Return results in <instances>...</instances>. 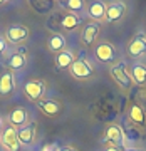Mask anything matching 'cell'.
<instances>
[{
  "label": "cell",
  "instance_id": "obj_20",
  "mask_svg": "<svg viewBox=\"0 0 146 151\" xmlns=\"http://www.w3.org/2000/svg\"><path fill=\"white\" fill-rule=\"evenodd\" d=\"M133 79L140 86H143L146 82V65L145 64H136L133 67Z\"/></svg>",
  "mask_w": 146,
  "mask_h": 151
},
{
  "label": "cell",
  "instance_id": "obj_21",
  "mask_svg": "<svg viewBox=\"0 0 146 151\" xmlns=\"http://www.w3.org/2000/svg\"><path fill=\"white\" fill-rule=\"evenodd\" d=\"M7 65L10 67V69H22L24 65H25V57L20 54V52H15V54H12L7 60Z\"/></svg>",
  "mask_w": 146,
  "mask_h": 151
},
{
  "label": "cell",
  "instance_id": "obj_23",
  "mask_svg": "<svg viewBox=\"0 0 146 151\" xmlns=\"http://www.w3.org/2000/svg\"><path fill=\"white\" fill-rule=\"evenodd\" d=\"M52 5H54L52 2H30V7H34V9L37 12H40V14H42V12H47L49 9H52Z\"/></svg>",
  "mask_w": 146,
  "mask_h": 151
},
{
  "label": "cell",
  "instance_id": "obj_7",
  "mask_svg": "<svg viewBox=\"0 0 146 151\" xmlns=\"http://www.w3.org/2000/svg\"><path fill=\"white\" fill-rule=\"evenodd\" d=\"M145 52H146V37L141 34V35L134 37L129 42V45H128V54L131 57H138V55L145 54Z\"/></svg>",
  "mask_w": 146,
  "mask_h": 151
},
{
  "label": "cell",
  "instance_id": "obj_18",
  "mask_svg": "<svg viewBox=\"0 0 146 151\" xmlns=\"http://www.w3.org/2000/svg\"><path fill=\"white\" fill-rule=\"evenodd\" d=\"M81 24V19L76 15V14H65L62 17V20H60V25L65 29V30H74Z\"/></svg>",
  "mask_w": 146,
  "mask_h": 151
},
{
  "label": "cell",
  "instance_id": "obj_9",
  "mask_svg": "<svg viewBox=\"0 0 146 151\" xmlns=\"http://www.w3.org/2000/svg\"><path fill=\"white\" fill-rule=\"evenodd\" d=\"M106 139L109 143H113L114 146L116 145H121L124 141V134H123V129L119 128L118 124H109L106 128Z\"/></svg>",
  "mask_w": 146,
  "mask_h": 151
},
{
  "label": "cell",
  "instance_id": "obj_3",
  "mask_svg": "<svg viewBox=\"0 0 146 151\" xmlns=\"http://www.w3.org/2000/svg\"><path fill=\"white\" fill-rule=\"evenodd\" d=\"M44 91H45L44 82L37 81V79L27 81L24 84V92H25V96H27L30 101H39V99L44 96Z\"/></svg>",
  "mask_w": 146,
  "mask_h": 151
},
{
  "label": "cell",
  "instance_id": "obj_6",
  "mask_svg": "<svg viewBox=\"0 0 146 151\" xmlns=\"http://www.w3.org/2000/svg\"><path fill=\"white\" fill-rule=\"evenodd\" d=\"M126 14V5L123 2H113V4H109L108 9H106V20L108 22H116L119 20L121 17Z\"/></svg>",
  "mask_w": 146,
  "mask_h": 151
},
{
  "label": "cell",
  "instance_id": "obj_8",
  "mask_svg": "<svg viewBox=\"0 0 146 151\" xmlns=\"http://www.w3.org/2000/svg\"><path fill=\"white\" fill-rule=\"evenodd\" d=\"M27 37H29V30L24 25H14V27H10L7 30V39L14 44L22 42V40H25Z\"/></svg>",
  "mask_w": 146,
  "mask_h": 151
},
{
  "label": "cell",
  "instance_id": "obj_14",
  "mask_svg": "<svg viewBox=\"0 0 146 151\" xmlns=\"http://www.w3.org/2000/svg\"><path fill=\"white\" fill-rule=\"evenodd\" d=\"M72 62H74V55L69 50H62V52H59L55 55V65L59 69H69L72 65Z\"/></svg>",
  "mask_w": 146,
  "mask_h": 151
},
{
  "label": "cell",
  "instance_id": "obj_11",
  "mask_svg": "<svg viewBox=\"0 0 146 151\" xmlns=\"http://www.w3.org/2000/svg\"><path fill=\"white\" fill-rule=\"evenodd\" d=\"M97 34H99V24L89 22L86 27H84V30H82V42L86 44V45H91L96 40Z\"/></svg>",
  "mask_w": 146,
  "mask_h": 151
},
{
  "label": "cell",
  "instance_id": "obj_10",
  "mask_svg": "<svg viewBox=\"0 0 146 151\" xmlns=\"http://www.w3.org/2000/svg\"><path fill=\"white\" fill-rule=\"evenodd\" d=\"M106 9H108V5L104 2H92L87 7V14L92 20H103L106 17Z\"/></svg>",
  "mask_w": 146,
  "mask_h": 151
},
{
  "label": "cell",
  "instance_id": "obj_19",
  "mask_svg": "<svg viewBox=\"0 0 146 151\" xmlns=\"http://www.w3.org/2000/svg\"><path fill=\"white\" fill-rule=\"evenodd\" d=\"M60 7H64L70 14H79L86 9V4L82 0H67V2H60Z\"/></svg>",
  "mask_w": 146,
  "mask_h": 151
},
{
  "label": "cell",
  "instance_id": "obj_26",
  "mask_svg": "<svg viewBox=\"0 0 146 151\" xmlns=\"http://www.w3.org/2000/svg\"><path fill=\"white\" fill-rule=\"evenodd\" d=\"M106 151H119V148L118 146H111V148H108Z\"/></svg>",
  "mask_w": 146,
  "mask_h": 151
},
{
  "label": "cell",
  "instance_id": "obj_25",
  "mask_svg": "<svg viewBox=\"0 0 146 151\" xmlns=\"http://www.w3.org/2000/svg\"><path fill=\"white\" fill-rule=\"evenodd\" d=\"M60 151H77L76 148H70V146H67V148H62Z\"/></svg>",
  "mask_w": 146,
  "mask_h": 151
},
{
  "label": "cell",
  "instance_id": "obj_22",
  "mask_svg": "<svg viewBox=\"0 0 146 151\" xmlns=\"http://www.w3.org/2000/svg\"><path fill=\"white\" fill-rule=\"evenodd\" d=\"M129 118L133 123L136 124H145V113H143V109L138 106V104H133L129 109Z\"/></svg>",
  "mask_w": 146,
  "mask_h": 151
},
{
  "label": "cell",
  "instance_id": "obj_17",
  "mask_svg": "<svg viewBox=\"0 0 146 151\" xmlns=\"http://www.w3.org/2000/svg\"><path fill=\"white\" fill-rule=\"evenodd\" d=\"M65 47V37L64 35H60V34H54L52 37L49 39V49L52 50V52H62Z\"/></svg>",
  "mask_w": 146,
  "mask_h": 151
},
{
  "label": "cell",
  "instance_id": "obj_16",
  "mask_svg": "<svg viewBox=\"0 0 146 151\" xmlns=\"http://www.w3.org/2000/svg\"><path fill=\"white\" fill-rule=\"evenodd\" d=\"M9 121H10L12 126H22V124L27 121V111L22 108H15L9 116Z\"/></svg>",
  "mask_w": 146,
  "mask_h": 151
},
{
  "label": "cell",
  "instance_id": "obj_27",
  "mask_svg": "<svg viewBox=\"0 0 146 151\" xmlns=\"http://www.w3.org/2000/svg\"><path fill=\"white\" fill-rule=\"evenodd\" d=\"M124 151H140V150H124Z\"/></svg>",
  "mask_w": 146,
  "mask_h": 151
},
{
  "label": "cell",
  "instance_id": "obj_2",
  "mask_svg": "<svg viewBox=\"0 0 146 151\" xmlns=\"http://www.w3.org/2000/svg\"><path fill=\"white\" fill-rule=\"evenodd\" d=\"M70 74L77 77V79H89L92 74H94V69L91 67V64L84 59H79V60H74L72 65L69 67Z\"/></svg>",
  "mask_w": 146,
  "mask_h": 151
},
{
  "label": "cell",
  "instance_id": "obj_15",
  "mask_svg": "<svg viewBox=\"0 0 146 151\" xmlns=\"http://www.w3.org/2000/svg\"><path fill=\"white\" fill-rule=\"evenodd\" d=\"M39 108L42 111L44 114H47V116H57L60 113V104L55 103V101H40L39 103Z\"/></svg>",
  "mask_w": 146,
  "mask_h": 151
},
{
  "label": "cell",
  "instance_id": "obj_13",
  "mask_svg": "<svg viewBox=\"0 0 146 151\" xmlns=\"http://www.w3.org/2000/svg\"><path fill=\"white\" fill-rule=\"evenodd\" d=\"M15 87V81H14V76L10 72H5L0 77V96H9Z\"/></svg>",
  "mask_w": 146,
  "mask_h": 151
},
{
  "label": "cell",
  "instance_id": "obj_28",
  "mask_svg": "<svg viewBox=\"0 0 146 151\" xmlns=\"http://www.w3.org/2000/svg\"><path fill=\"white\" fill-rule=\"evenodd\" d=\"M0 129H2V121H0Z\"/></svg>",
  "mask_w": 146,
  "mask_h": 151
},
{
  "label": "cell",
  "instance_id": "obj_24",
  "mask_svg": "<svg viewBox=\"0 0 146 151\" xmlns=\"http://www.w3.org/2000/svg\"><path fill=\"white\" fill-rule=\"evenodd\" d=\"M4 49H5V40H4V39H0V54L4 52Z\"/></svg>",
  "mask_w": 146,
  "mask_h": 151
},
{
  "label": "cell",
  "instance_id": "obj_12",
  "mask_svg": "<svg viewBox=\"0 0 146 151\" xmlns=\"http://www.w3.org/2000/svg\"><path fill=\"white\" fill-rule=\"evenodd\" d=\"M17 136H19L20 145H30L34 141V136H35V124H27V126L20 128L17 131Z\"/></svg>",
  "mask_w": 146,
  "mask_h": 151
},
{
  "label": "cell",
  "instance_id": "obj_4",
  "mask_svg": "<svg viewBox=\"0 0 146 151\" xmlns=\"http://www.w3.org/2000/svg\"><path fill=\"white\" fill-rule=\"evenodd\" d=\"M94 54H96L97 60H101L104 64H111V62H114V59H116V49H114L109 42H101L96 47Z\"/></svg>",
  "mask_w": 146,
  "mask_h": 151
},
{
  "label": "cell",
  "instance_id": "obj_1",
  "mask_svg": "<svg viewBox=\"0 0 146 151\" xmlns=\"http://www.w3.org/2000/svg\"><path fill=\"white\" fill-rule=\"evenodd\" d=\"M0 141H2V146H4V150L5 151H17L19 150V146H20V143H19V136H17V131H15L14 126H9V128L4 129Z\"/></svg>",
  "mask_w": 146,
  "mask_h": 151
},
{
  "label": "cell",
  "instance_id": "obj_5",
  "mask_svg": "<svg viewBox=\"0 0 146 151\" xmlns=\"http://www.w3.org/2000/svg\"><path fill=\"white\" fill-rule=\"evenodd\" d=\"M111 76H113V79L118 82V86H121L123 89H129L131 87V77L129 74L126 72L124 69V64H116L111 67Z\"/></svg>",
  "mask_w": 146,
  "mask_h": 151
}]
</instances>
